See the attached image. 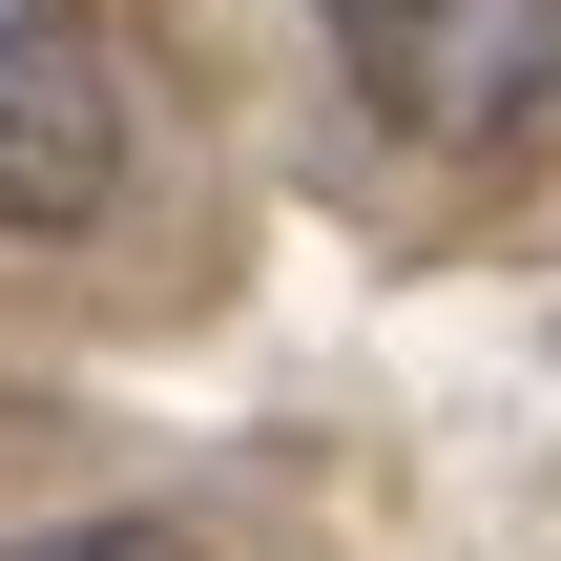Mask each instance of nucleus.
Listing matches in <instances>:
<instances>
[{"instance_id": "f257e3e1", "label": "nucleus", "mask_w": 561, "mask_h": 561, "mask_svg": "<svg viewBox=\"0 0 561 561\" xmlns=\"http://www.w3.org/2000/svg\"><path fill=\"white\" fill-rule=\"evenodd\" d=\"M333 21H354L375 104L437 125V146H500L561 104V0H333Z\"/></svg>"}, {"instance_id": "f03ea898", "label": "nucleus", "mask_w": 561, "mask_h": 561, "mask_svg": "<svg viewBox=\"0 0 561 561\" xmlns=\"http://www.w3.org/2000/svg\"><path fill=\"white\" fill-rule=\"evenodd\" d=\"M125 187V104L62 21H0V229H83Z\"/></svg>"}, {"instance_id": "7ed1b4c3", "label": "nucleus", "mask_w": 561, "mask_h": 561, "mask_svg": "<svg viewBox=\"0 0 561 561\" xmlns=\"http://www.w3.org/2000/svg\"><path fill=\"white\" fill-rule=\"evenodd\" d=\"M21 561H167V541H21Z\"/></svg>"}]
</instances>
